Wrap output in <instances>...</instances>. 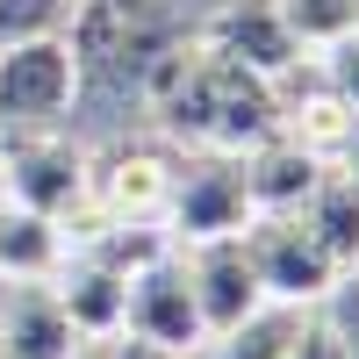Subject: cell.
Masks as SVG:
<instances>
[{"instance_id":"cell-1","label":"cell","mask_w":359,"mask_h":359,"mask_svg":"<svg viewBox=\"0 0 359 359\" xmlns=\"http://www.w3.org/2000/svg\"><path fill=\"white\" fill-rule=\"evenodd\" d=\"M86 158L57 123H15L0 144V187L15 208H36L50 223H72L86 208Z\"/></svg>"},{"instance_id":"cell-2","label":"cell","mask_w":359,"mask_h":359,"mask_svg":"<svg viewBox=\"0 0 359 359\" xmlns=\"http://www.w3.org/2000/svg\"><path fill=\"white\" fill-rule=\"evenodd\" d=\"M245 259H252V273H259V294L280 302V309L323 302V294L345 280L302 216H252L245 223Z\"/></svg>"},{"instance_id":"cell-3","label":"cell","mask_w":359,"mask_h":359,"mask_svg":"<svg viewBox=\"0 0 359 359\" xmlns=\"http://www.w3.org/2000/svg\"><path fill=\"white\" fill-rule=\"evenodd\" d=\"M79 94V57L65 36H29L0 50V123H57Z\"/></svg>"},{"instance_id":"cell-4","label":"cell","mask_w":359,"mask_h":359,"mask_svg":"<svg viewBox=\"0 0 359 359\" xmlns=\"http://www.w3.org/2000/svg\"><path fill=\"white\" fill-rule=\"evenodd\" d=\"M252 223V194L237 158H201L172 172V201H165V237L172 245H208V237H237Z\"/></svg>"},{"instance_id":"cell-5","label":"cell","mask_w":359,"mask_h":359,"mask_svg":"<svg viewBox=\"0 0 359 359\" xmlns=\"http://www.w3.org/2000/svg\"><path fill=\"white\" fill-rule=\"evenodd\" d=\"M180 266H187V287H194V309H201V331H237L245 316L266 309L259 294V273L245 259V230L237 237H208V245H187L180 252Z\"/></svg>"},{"instance_id":"cell-6","label":"cell","mask_w":359,"mask_h":359,"mask_svg":"<svg viewBox=\"0 0 359 359\" xmlns=\"http://www.w3.org/2000/svg\"><path fill=\"white\" fill-rule=\"evenodd\" d=\"M123 338H144V345H165V352H194L208 331H201V309H194V287H187V266L158 259L130 273V309H123Z\"/></svg>"},{"instance_id":"cell-7","label":"cell","mask_w":359,"mask_h":359,"mask_svg":"<svg viewBox=\"0 0 359 359\" xmlns=\"http://www.w3.org/2000/svg\"><path fill=\"white\" fill-rule=\"evenodd\" d=\"M172 172L180 165L158 151H108L101 165H86V208L108 223H165Z\"/></svg>"},{"instance_id":"cell-8","label":"cell","mask_w":359,"mask_h":359,"mask_svg":"<svg viewBox=\"0 0 359 359\" xmlns=\"http://www.w3.org/2000/svg\"><path fill=\"white\" fill-rule=\"evenodd\" d=\"M0 359H79V331L50 280H8V294H0Z\"/></svg>"},{"instance_id":"cell-9","label":"cell","mask_w":359,"mask_h":359,"mask_svg":"<svg viewBox=\"0 0 359 359\" xmlns=\"http://www.w3.org/2000/svg\"><path fill=\"white\" fill-rule=\"evenodd\" d=\"M57 302H65L79 338H123V309H130V273H115L108 259H94L86 245H65V266L50 273Z\"/></svg>"},{"instance_id":"cell-10","label":"cell","mask_w":359,"mask_h":359,"mask_svg":"<svg viewBox=\"0 0 359 359\" xmlns=\"http://www.w3.org/2000/svg\"><path fill=\"white\" fill-rule=\"evenodd\" d=\"M208 50H223L230 65H245L259 79H287L294 57H302V43H294V29L280 22V0H245V8L216 15V29L201 36Z\"/></svg>"},{"instance_id":"cell-11","label":"cell","mask_w":359,"mask_h":359,"mask_svg":"<svg viewBox=\"0 0 359 359\" xmlns=\"http://www.w3.org/2000/svg\"><path fill=\"white\" fill-rule=\"evenodd\" d=\"M237 172H245V194H252V216H294L309 194H316V180L331 172V158H316V151H302L294 137H266V144H252L245 158H237Z\"/></svg>"},{"instance_id":"cell-12","label":"cell","mask_w":359,"mask_h":359,"mask_svg":"<svg viewBox=\"0 0 359 359\" xmlns=\"http://www.w3.org/2000/svg\"><path fill=\"white\" fill-rule=\"evenodd\" d=\"M294 216L316 230V245L331 252L338 273H359V172H338V165H331Z\"/></svg>"},{"instance_id":"cell-13","label":"cell","mask_w":359,"mask_h":359,"mask_svg":"<svg viewBox=\"0 0 359 359\" xmlns=\"http://www.w3.org/2000/svg\"><path fill=\"white\" fill-rule=\"evenodd\" d=\"M57 266H65V223L0 201V280H50Z\"/></svg>"},{"instance_id":"cell-14","label":"cell","mask_w":359,"mask_h":359,"mask_svg":"<svg viewBox=\"0 0 359 359\" xmlns=\"http://www.w3.org/2000/svg\"><path fill=\"white\" fill-rule=\"evenodd\" d=\"M280 137H294V144H302V151H316V158H345L352 137H359V115L331 94V86H316L309 101L280 108Z\"/></svg>"},{"instance_id":"cell-15","label":"cell","mask_w":359,"mask_h":359,"mask_svg":"<svg viewBox=\"0 0 359 359\" xmlns=\"http://www.w3.org/2000/svg\"><path fill=\"white\" fill-rule=\"evenodd\" d=\"M294 331H302V316L273 302V309L245 316V323H237V331H216V338H201V345H194L187 359H280Z\"/></svg>"},{"instance_id":"cell-16","label":"cell","mask_w":359,"mask_h":359,"mask_svg":"<svg viewBox=\"0 0 359 359\" xmlns=\"http://www.w3.org/2000/svg\"><path fill=\"white\" fill-rule=\"evenodd\" d=\"M280 22L294 29L302 50H331L338 36L359 29V0H280Z\"/></svg>"},{"instance_id":"cell-17","label":"cell","mask_w":359,"mask_h":359,"mask_svg":"<svg viewBox=\"0 0 359 359\" xmlns=\"http://www.w3.org/2000/svg\"><path fill=\"white\" fill-rule=\"evenodd\" d=\"M323 86H331V94L359 115V29H352V36H338L331 50H323Z\"/></svg>"},{"instance_id":"cell-18","label":"cell","mask_w":359,"mask_h":359,"mask_svg":"<svg viewBox=\"0 0 359 359\" xmlns=\"http://www.w3.org/2000/svg\"><path fill=\"white\" fill-rule=\"evenodd\" d=\"M323 302H331V331H338V345H345V359H359V273H345L331 294H323Z\"/></svg>"},{"instance_id":"cell-19","label":"cell","mask_w":359,"mask_h":359,"mask_svg":"<svg viewBox=\"0 0 359 359\" xmlns=\"http://www.w3.org/2000/svg\"><path fill=\"white\" fill-rule=\"evenodd\" d=\"M280 359H345V345H338L331 323H302V331L287 338V352H280Z\"/></svg>"},{"instance_id":"cell-20","label":"cell","mask_w":359,"mask_h":359,"mask_svg":"<svg viewBox=\"0 0 359 359\" xmlns=\"http://www.w3.org/2000/svg\"><path fill=\"white\" fill-rule=\"evenodd\" d=\"M115 359H187V352H165V345H144V338H123Z\"/></svg>"}]
</instances>
